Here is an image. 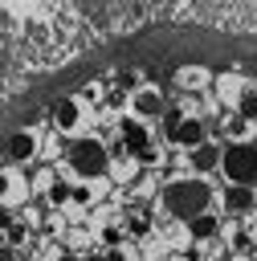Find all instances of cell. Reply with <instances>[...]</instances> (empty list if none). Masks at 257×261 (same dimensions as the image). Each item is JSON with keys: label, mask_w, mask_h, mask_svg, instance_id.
Segmentation results:
<instances>
[{"label": "cell", "mask_w": 257, "mask_h": 261, "mask_svg": "<svg viewBox=\"0 0 257 261\" xmlns=\"http://www.w3.org/2000/svg\"><path fill=\"white\" fill-rule=\"evenodd\" d=\"M69 196H73V188H69L65 179H53V184H49V204H65Z\"/></svg>", "instance_id": "obj_15"}, {"label": "cell", "mask_w": 257, "mask_h": 261, "mask_svg": "<svg viewBox=\"0 0 257 261\" xmlns=\"http://www.w3.org/2000/svg\"><path fill=\"white\" fill-rule=\"evenodd\" d=\"M118 139H122V151H126L131 159H139V155L151 147V130H147L143 118H122V122H118Z\"/></svg>", "instance_id": "obj_4"}, {"label": "cell", "mask_w": 257, "mask_h": 261, "mask_svg": "<svg viewBox=\"0 0 257 261\" xmlns=\"http://www.w3.org/2000/svg\"><path fill=\"white\" fill-rule=\"evenodd\" d=\"M0 261H20V257H16V249H12V245H0Z\"/></svg>", "instance_id": "obj_19"}, {"label": "cell", "mask_w": 257, "mask_h": 261, "mask_svg": "<svg viewBox=\"0 0 257 261\" xmlns=\"http://www.w3.org/2000/svg\"><path fill=\"white\" fill-rule=\"evenodd\" d=\"M82 261H106V253H102V249H94V253H86Z\"/></svg>", "instance_id": "obj_20"}, {"label": "cell", "mask_w": 257, "mask_h": 261, "mask_svg": "<svg viewBox=\"0 0 257 261\" xmlns=\"http://www.w3.org/2000/svg\"><path fill=\"white\" fill-rule=\"evenodd\" d=\"M0 228H4V245H12V249H20V245L29 241V224H24V220H16V216H4V220H0Z\"/></svg>", "instance_id": "obj_14"}, {"label": "cell", "mask_w": 257, "mask_h": 261, "mask_svg": "<svg viewBox=\"0 0 257 261\" xmlns=\"http://www.w3.org/2000/svg\"><path fill=\"white\" fill-rule=\"evenodd\" d=\"M37 147H41L37 130H29V126H24V130H12L8 143H4V159H8V163H33Z\"/></svg>", "instance_id": "obj_5"}, {"label": "cell", "mask_w": 257, "mask_h": 261, "mask_svg": "<svg viewBox=\"0 0 257 261\" xmlns=\"http://www.w3.org/2000/svg\"><path fill=\"white\" fill-rule=\"evenodd\" d=\"M167 143H175L179 151H192V147L208 143V135H204V122H200V118H192V114H184V118H179V126L167 135Z\"/></svg>", "instance_id": "obj_7"}, {"label": "cell", "mask_w": 257, "mask_h": 261, "mask_svg": "<svg viewBox=\"0 0 257 261\" xmlns=\"http://www.w3.org/2000/svg\"><path fill=\"white\" fill-rule=\"evenodd\" d=\"M53 126H57L61 135H73V130L82 126V102H78V98H61V102L53 106Z\"/></svg>", "instance_id": "obj_9"}, {"label": "cell", "mask_w": 257, "mask_h": 261, "mask_svg": "<svg viewBox=\"0 0 257 261\" xmlns=\"http://www.w3.org/2000/svg\"><path fill=\"white\" fill-rule=\"evenodd\" d=\"M53 261H82V257H78V253H57Z\"/></svg>", "instance_id": "obj_21"}, {"label": "cell", "mask_w": 257, "mask_h": 261, "mask_svg": "<svg viewBox=\"0 0 257 261\" xmlns=\"http://www.w3.org/2000/svg\"><path fill=\"white\" fill-rule=\"evenodd\" d=\"M188 237H192L196 245H204V241H216V237H220V216H212V212H200V216H192V220H188Z\"/></svg>", "instance_id": "obj_11"}, {"label": "cell", "mask_w": 257, "mask_h": 261, "mask_svg": "<svg viewBox=\"0 0 257 261\" xmlns=\"http://www.w3.org/2000/svg\"><path fill=\"white\" fill-rule=\"evenodd\" d=\"M233 114H241L245 122H257V86H241V90H237Z\"/></svg>", "instance_id": "obj_12"}, {"label": "cell", "mask_w": 257, "mask_h": 261, "mask_svg": "<svg viewBox=\"0 0 257 261\" xmlns=\"http://www.w3.org/2000/svg\"><path fill=\"white\" fill-rule=\"evenodd\" d=\"M131 110H135V118H163V110H167V98L159 94V90H151V86H143V90H135L131 94Z\"/></svg>", "instance_id": "obj_6"}, {"label": "cell", "mask_w": 257, "mask_h": 261, "mask_svg": "<svg viewBox=\"0 0 257 261\" xmlns=\"http://www.w3.org/2000/svg\"><path fill=\"white\" fill-rule=\"evenodd\" d=\"M208 204H212V184L204 179V175H171V179H163V188H159V208L167 212V216H175V220H192V216H200V212H208Z\"/></svg>", "instance_id": "obj_1"}, {"label": "cell", "mask_w": 257, "mask_h": 261, "mask_svg": "<svg viewBox=\"0 0 257 261\" xmlns=\"http://www.w3.org/2000/svg\"><path fill=\"white\" fill-rule=\"evenodd\" d=\"M102 241H106L110 249H118V245L126 241V228H122V224H106V228H102Z\"/></svg>", "instance_id": "obj_16"}, {"label": "cell", "mask_w": 257, "mask_h": 261, "mask_svg": "<svg viewBox=\"0 0 257 261\" xmlns=\"http://www.w3.org/2000/svg\"><path fill=\"white\" fill-rule=\"evenodd\" d=\"M179 118H184V114H179V110H171V106H167V110H163V135H171V130H175V126H179Z\"/></svg>", "instance_id": "obj_17"}, {"label": "cell", "mask_w": 257, "mask_h": 261, "mask_svg": "<svg viewBox=\"0 0 257 261\" xmlns=\"http://www.w3.org/2000/svg\"><path fill=\"white\" fill-rule=\"evenodd\" d=\"M65 167H69L78 179H106V175H110V151H106L102 139H94V135L73 139L69 151H65Z\"/></svg>", "instance_id": "obj_2"}, {"label": "cell", "mask_w": 257, "mask_h": 261, "mask_svg": "<svg viewBox=\"0 0 257 261\" xmlns=\"http://www.w3.org/2000/svg\"><path fill=\"white\" fill-rule=\"evenodd\" d=\"M220 171H224V179L228 184H257V143H245V139H237V143H228L224 151H220Z\"/></svg>", "instance_id": "obj_3"}, {"label": "cell", "mask_w": 257, "mask_h": 261, "mask_svg": "<svg viewBox=\"0 0 257 261\" xmlns=\"http://www.w3.org/2000/svg\"><path fill=\"white\" fill-rule=\"evenodd\" d=\"M118 224L126 228V237H147V232H151V216H147V208H126Z\"/></svg>", "instance_id": "obj_13"}, {"label": "cell", "mask_w": 257, "mask_h": 261, "mask_svg": "<svg viewBox=\"0 0 257 261\" xmlns=\"http://www.w3.org/2000/svg\"><path fill=\"white\" fill-rule=\"evenodd\" d=\"M220 151H224V147H216V143H200V147L188 151V167H192L196 175L216 171V167H220Z\"/></svg>", "instance_id": "obj_10"}, {"label": "cell", "mask_w": 257, "mask_h": 261, "mask_svg": "<svg viewBox=\"0 0 257 261\" xmlns=\"http://www.w3.org/2000/svg\"><path fill=\"white\" fill-rule=\"evenodd\" d=\"M12 188H16V184H12V175H8V171H0V200H16V196H12Z\"/></svg>", "instance_id": "obj_18"}, {"label": "cell", "mask_w": 257, "mask_h": 261, "mask_svg": "<svg viewBox=\"0 0 257 261\" xmlns=\"http://www.w3.org/2000/svg\"><path fill=\"white\" fill-rule=\"evenodd\" d=\"M257 208V192L249 188V184H228L224 188V212L228 216H245V212H253Z\"/></svg>", "instance_id": "obj_8"}]
</instances>
